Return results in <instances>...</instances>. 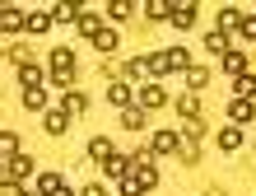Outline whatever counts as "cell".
<instances>
[{"label": "cell", "mask_w": 256, "mask_h": 196, "mask_svg": "<svg viewBox=\"0 0 256 196\" xmlns=\"http://www.w3.org/2000/svg\"><path fill=\"white\" fill-rule=\"evenodd\" d=\"M52 84L56 89H74V52L70 47H52Z\"/></svg>", "instance_id": "6da1fadb"}, {"label": "cell", "mask_w": 256, "mask_h": 196, "mask_svg": "<svg viewBox=\"0 0 256 196\" xmlns=\"http://www.w3.org/2000/svg\"><path fill=\"white\" fill-rule=\"evenodd\" d=\"M182 149V135H172V131H154V140H149V154H177Z\"/></svg>", "instance_id": "7a4b0ae2"}, {"label": "cell", "mask_w": 256, "mask_h": 196, "mask_svg": "<svg viewBox=\"0 0 256 196\" xmlns=\"http://www.w3.org/2000/svg\"><path fill=\"white\" fill-rule=\"evenodd\" d=\"M140 103H144V112H154V108H163V103H168V89H163L158 80L144 84V89H140Z\"/></svg>", "instance_id": "3957f363"}, {"label": "cell", "mask_w": 256, "mask_h": 196, "mask_svg": "<svg viewBox=\"0 0 256 196\" xmlns=\"http://www.w3.org/2000/svg\"><path fill=\"white\" fill-rule=\"evenodd\" d=\"M24 24H28V14H24V10H14V5H5V14H0V33L10 38V33H19Z\"/></svg>", "instance_id": "277c9868"}, {"label": "cell", "mask_w": 256, "mask_h": 196, "mask_svg": "<svg viewBox=\"0 0 256 196\" xmlns=\"http://www.w3.org/2000/svg\"><path fill=\"white\" fill-rule=\"evenodd\" d=\"M102 173H108V177H112V182H122V177L130 173V154H112L108 163H102Z\"/></svg>", "instance_id": "5b68a950"}, {"label": "cell", "mask_w": 256, "mask_h": 196, "mask_svg": "<svg viewBox=\"0 0 256 196\" xmlns=\"http://www.w3.org/2000/svg\"><path fill=\"white\" fill-rule=\"evenodd\" d=\"M42 126H47L52 135H66V126H70V112H66V108H52L47 117H42Z\"/></svg>", "instance_id": "8992f818"}, {"label": "cell", "mask_w": 256, "mask_h": 196, "mask_svg": "<svg viewBox=\"0 0 256 196\" xmlns=\"http://www.w3.org/2000/svg\"><path fill=\"white\" fill-rule=\"evenodd\" d=\"M116 154V149H112V140H108V135H94V140H88V159H98V163H108Z\"/></svg>", "instance_id": "52a82bcc"}, {"label": "cell", "mask_w": 256, "mask_h": 196, "mask_svg": "<svg viewBox=\"0 0 256 196\" xmlns=\"http://www.w3.org/2000/svg\"><path fill=\"white\" fill-rule=\"evenodd\" d=\"M144 61V70L154 75V80H163V75H168V52H149V56H140Z\"/></svg>", "instance_id": "ba28073f"}, {"label": "cell", "mask_w": 256, "mask_h": 196, "mask_svg": "<svg viewBox=\"0 0 256 196\" xmlns=\"http://www.w3.org/2000/svg\"><path fill=\"white\" fill-rule=\"evenodd\" d=\"M5 163H10V182H24V177L33 173V159H28V154H14V159H5Z\"/></svg>", "instance_id": "9c48e42d"}, {"label": "cell", "mask_w": 256, "mask_h": 196, "mask_svg": "<svg viewBox=\"0 0 256 196\" xmlns=\"http://www.w3.org/2000/svg\"><path fill=\"white\" fill-rule=\"evenodd\" d=\"M172 24H177V28H191V24H196V0H177Z\"/></svg>", "instance_id": "30bf717a"}, {"label": "cell", "mask_w": 256, "mask_h": 196, "mask_svg": "<svg viewBox=\"0 0 256 196\" xmlns=\"http://www.w3.org/2000/svg\"><path fill=\"white\" fill-rule=\"evenodd\" d=\"M144 191H149V182H144V177L130 168V173L122 177V196H144Z\"/></svg>", "instance_id": "8fae6325"}, {"label": "cell", "mask_w": 256, "mask_h": 196, "mask_svg": "<svg viewBox=\"0 0 256 196\" xmlns=\"http://www.w3.org/2000/svg\"><path fill=\"white\" fill-rule=\"evenodd\" d=\"M52 24H56V19H52V10H33V14H28V24H24V28H28V33H47Z\"/></svg>", "instance_id": "7c38bea8"}, {"label": "cell", "mask_w": 256, "mask_h": 196, "mask_svg": "<svg viewBox=\"0 0 256 196\" xmlns=\"http://www.w3.org/2000/svg\"><path fill=\"white\" fill-rule=\"evenodd\" d=\"M242 19H247L242 10H233V5H224V10H219V33H228V28H242Z\"/></svg>", "instance_id": "4fadbf2b"}, {"label": "cell", "mask_w": 256, "mask_h": 196, "mask_svg": "<svg viewBox=\"0 0 256 196\" xmlns=\"http://www.w3.org/2000/svg\"><path fill=\"white\" fill-rule=\"evenodd\" d=\"M224 70H228V80H242V75H247V56L228 52V56H224Z\"/></svg>", "instance_id": "5bb4252c"}, {"label": "cell", "mask_w": 256, "mask_h": 196, "mask_svg": "<svg viewBox=\"0 0 256 196\" xmlns=\"http://www.w3.org/2000/svg\"><path fill=\"white\" fill-rule=\"evenodd\" d=\"M177 112H182V122H196V117H200V98L182 94V98H177Z\"/></svg>", "instance_id": "9a60e30c"}, {"label": "cell", "mask_w": 256, "mask_h": 196, "mask_svg": "<svg viewBox=\"0 0 256 196\" xmlns=\"http://www.w3.org/2000/svg\"><path fill=\"white\" fill-rule=\"evenodd\" d=\"M108 103H112V108H126V103H130V84H126V80L108 84Z\"/></svg>", "instance_id": "2e32d148"}, {"label": "cell", "mask_w": 256, "mask_h": 196, "mask_svg": "<svg viewBox=\"0 0 256 196\" xmlns=\"http://www.w3.org/2000/svg\"><path fill=\"white\" fill-rule=\"evenodd\" d=\"M61 108H66L70 117H80V112H88V94H80V89H70V94H66V103H61Z\"/></svg>", "instance_id": "e0dca14e"}, {"label": "cell", "mask_w": 256, "mask_h": 196, "mask_svg": "<svg viewBox=\"0 0 256 196\" xmlns=\"http://www.w3.org/2000/svg\"><path fill=\"white\" fill-rule=\"evenodd\" d=\"M19 80H24V89H42V66L24 61V66H19Z\"/></svg>", "instance_id": "ac0fdd59"}, {"label": "cell", "mask_w": 256, "mask_h": 196, "mask_svg": "<svg viewBox=\"0 0 256 196\" xmlns=\"http://www.w3.org/2000/svg\"><path fill=\"white\" fill-rule=\"evenodd\" d=\"M80 14H84L80 5H52V19L56 24H80Z\"/></svg>", "instance_id": "d6986e66"}, {"label": "cell", "mask_w": 256, "mask_h": 196, "mask_svg": "<svg viewBox=\"0 0 256 196\" xmlns=\"http://www.w3.org/2000/svg\"><path fill=\"white\" fill-rule=\"evenodd\" d=\"M228 117H233V122H252V117H256V108H252L247 98H233V103H228Z\"/></svg>", "instance_id": "ffe728a7"}, {"label": "cell", "mask_w": 256, "mask_h": 196, "mask_svg": "<svg viewBox=\"0 0 256 196\" xmlns=\"http://www.w3.org/2000/svg\"><path fill=\"white\" fill-rule=\"evenodd\" d=\"M172 0H149V5H144V14H149V19H172Z\"/></svg>", "instance_id": "44dd1931"}, {"label": "cell", "mask_w": 256, "mask_h": 196, "mask_svg": "<svg viewBox=\"0 0 256 196\" xmlns=\"http://www.w3.org/2000/svg\"><path fill=\"white\" fill-rule=\"evenodd\" d=\"M74 28H80L84 38H98V33H102V24H98V14H88V10L80 14V24H74Z\"/></svg>", "instance_id": "7402d4cb"}, {"label": "cell", "mask_w": 256, "mask_h": 196, "mask_svg": "<svg viewBox=\"0 0 256 196\" xmlns=\"http://www.w3.org/2000/svg\"><path fill=\"white\" fill-rule=\"evenodd\" d=\"M116 42H122V33H116V28H102V33L94 38V47L98 52H116Z\"/></svg>", "instance_id": "603a6c76"}, {"label": "cell", "mask_w": 256, "mask_h": 196, "mask_svg": "<svg viewBox=\"0 0 256 196\" xmlns=\"http://www.w3.org/2000/svg\"><path fill=\"white\" fill-rule=\"evenodd\" d=\"M61 187H66V182H61L56 173H42V177H38V196H56Z\"/></svg>", "instance_id": "cb8c5ba5"}, {"label": "cell", "mask_w": 256, "mask_h": 196, "mask_svg": "<svg viewBox=\"0 0 256 196\" xmlns=\"http://www.w3.org/2000/svg\"><path fill=\"white\" fill-rule=\"evenodd\" d=\"M233 94L252 103V98H256V75H242V80H233Z\"/></svg>", "instance_id": "d4e9b609"}, {"label": "cell", "mask_w": 256, "mask_h": 196, "mask_svg": "<svg viewBox=\"0 0 256 196\" xmlns=\"http://www.w3.org/2000/svg\"><path fill=\"white\" fill-rule=\"evenodd\" d=\"M168 70H191V56H186V47H168Z\"/></svg>", "instance_id": "484cf974"}, {"label": "cell", "mask_w": 256, "mask_h": 196, "mask_svg": "<svg viewBox=\"0 0 256 196\" xmlns=\"http://www.w3.org/2000/svg\"><path fill=\"white\" fill-rule=\"evenodd\" d=\"M24 108L42 112V108H47V89H24Z\"/></svg>", "instance_id": "4316f807"}, {"label": "cell", "mask_w": 256, "mask_h": 196, "mask_svg": "<svg viewBox=\"0 0 256 196\" xmlns=\"http://www.w3.org/2000/svg\"><path fill=\"white\" fill-rule=\"evenodd\" d=\"M205 52H224V56H228V33H219V28L205 33Z\"/></svg>", "instance_id": "83f0119b"}, {"label": "cell", "mask_w": 256, "mask_h": 196, "mask_svg": "<svg viewBox=\"0 0 256 196\" xmlns=\"http://www.w3.org/2000/svg\"><path fill=\"white\" fill-rule=\"evenodd\" d=\"M219 145H224V149L233 154V149L242 145V131H238V126H224V131H219Z\"/></svg>", "instance_id": "f1b7e54d"}, {"label": "cell", "mask_w": 256, "mask_h": 196, "mask_svg": "<svg viewBox=\"0 0 256 196\" xmlns=\"http://www.w3.org/2000/svg\"><path fill=\"white\" fill-rule=\"evenodd\" d=\"M122 122H126V131H144V122H149V117H144V108H126V117H122Z\"/></svg>", "instance_id": "f546056e"}, {"label": "cell", "mask_w": 256, "mask_h": 196, "mask_svg": "<svg viewBox=\"0 0 256 196\" xmlns=\"http://www.w3.org/2000/svg\"><path fill=\"white\" fill-rule=\"evenodd\" d=\"M210 84V70H186V89L196 94V89H205Z\"/></svg>", "instance_id": "4dcf8cb0"}, {"label": "cell", "mask_w": 256, "mask_h": 196, "mask_svg": "<svg viewBox=\"0 0 256 196\" xmlns=\"http://www.w3.org/2000/svg\"><path fill=\"white\" fill-rule=\"evenodd\" d=\"M0 149H5V159H14V154H19V135L5 131V135H0Z\"/></svg>", "instance_id": "1f68e13d"}, {"label": "cell", "mask_w": 256, "mask_h": 196, "mask_svg": "<svg viewBox=\"0 0 256 196\" xmlns=\"http://www.w3.org/2000/svg\"><path fill=\"white\" fill-rule=\"evenodd\" d=\"M135 5H130V0H112V5H108V14H112V19H126V14H130Z\"/></svg>", "instance_id": "d6a6232c"}, {"label": "cell", "mask_w": 256, "mask_h": 196, "mask_svg": "<svg viewBox=\"0 0 256 196\" xmlns=\"http://www.w3.org/2000/svg\"><path fill=\"white\" fill-rule=\"evenodd\" d=\"M122 75H126V80H140V75H149V70H144V61H126Z\"/></svg>", "instance_id": "836d02e7"}, {"label": "cell", "mask_w": 256, "mask_h": 196, "mask_svg": "<svg viewBox=\"0 0 256 196\" xmlns=\"http://www.w3.org/2000/svg\"><path fill=\"white\" fill-rule=\"evenodd\" d=\"M238 33H242L247 42H256V14H247V19H242V28H238Z\"/></svg>", "instance_id": "e575fe53"}, {"label": "cell", "mask_w": 256, "mask_h": 196, "mask_svg": "<svg viewBox=\"0 0 256 196\" xmlns=\"http://www.w3.org/2000/svg\"><path fill=\"white\" fill-rule=\"evenodd\" d=\"M0 196H28V191H24L19 182H10V177H5V187H0Z\"/></svg>", "instance_id": "d590c367"}, {"label": "cell", "mask_w": 256, "mask_h": 196, "mask_svg": "<svg viewBox=\"0 0 256 196\" xmlns=\"http://www.w3.org/2000/svg\"><path fill=\"white\" fill-rule=\"evenodd\" d=\"M80 196H108V191H102V187H84Z\"/></svg>", "instance_id": "8d00e7d4"}, {"label": "cell", "mask_w": 256, "mask_h": 196, "mask_svg": "<svg viewBox=\"0 0 256 196\" xmlns=\"http://www.w3.org/2000/svg\"><path fill=\"white\" fill-rule=\"evenodd\" d=\"M56 196H80V191H70V187H61V191H56Z\"/></svg>", "instance_id": "74e56055"}]
</instances>
